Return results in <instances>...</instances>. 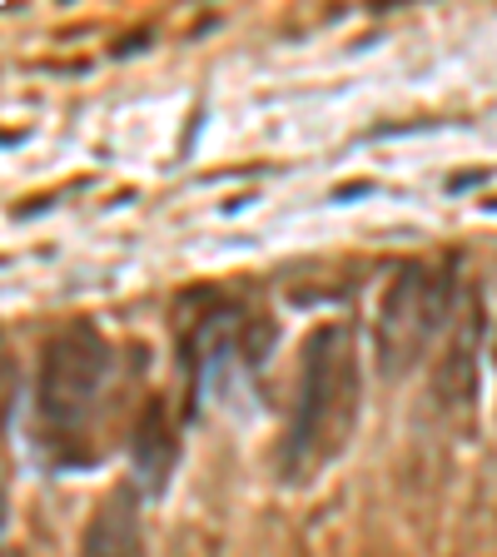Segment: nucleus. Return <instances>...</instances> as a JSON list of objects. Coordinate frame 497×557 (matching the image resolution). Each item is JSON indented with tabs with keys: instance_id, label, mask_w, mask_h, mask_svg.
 <instances>
[{
	"instance_id": "f257e3e1",
	"label": "nucleus",
	"mask_w": 497,
	"mask_h": 557,
	"mask_svg": "<svg viewBox=\"0 0 497 557\" xmlns=\"http://www.w3.org/2000/svg\"><path fill=\"white\" fill-rule=\"evenodd\" d=\"M363 373L353 354V334L344 324H319L303 338L299 388H294V418L278 448V468L289 483H303L313 468H324L344 453L348 433L359 423Z\"/></svg>"
},
{
	"instance_id": "f03ea898",
	"label": "nucleus",
	"mask_w": 497,
	"mask_h": 557,
	"mask_svg": "<svg viewBox=\"0 0 497 557\" xmlns=\"http://www.w3.org/2000/svg\"><path fill=\"white\" fill-rule=\"evenodd\" d=\"M452 309V269L448 264H398V274L383 284V299L373 309V359L388 379H403Z\"/></svg>"
},
{
	"instance_id": "7ed1b4c3",
	"label": "nucleus",
	"mask_w": 497,
	"mask_h": 557,
	"mask_svg": "<svg viewBox=\"0 0 497 557\" xmlns=\"http://www.w3.org/2000/svg\"><path fill=\"white\" fill-rule=\"evenodd\" d=\"M110 338L95 324H70L46 338L40 348V418L50 429H75L85 423L95 394L110 379Z\"/></svg>"
},
{
	"instance_id": "20e7f679",
	"label": "nucleus",
	"mask_w": 497,
	"mask_h": 557,
	"mask_svg": "<svg viewBox=\"0 0 497 557\" xmlns=\"http://www.w3.org/2000/svg\"><path fill=\"white\" fill-rule=\"evenodd\" d=\"M483 329H487L483 304H468V313L458 319L448 348H443V359L433 363V398H438L443 408L473 404V394H477V359H483Z\"/></svg>"
},
{
	"instance_id": "39448f33",
	"label": "nucleus",
	"mask_w": 497,
	"mask_h": 557,
	"mask_svg": "<svg viewBox=\"0 0 497 557\" xmlns=\"http://www.w3.org/2000/svg\"><path fill=\"white\" fill-rule=\"evenodd\" d=\"M80 557H139V487L115 483L95 503L80 533Z\"/></svg>"
},
{
	"instance_id": "423d86ee",
	"label": "nucleus",
	"mask_w": 497,
	"mask_h": 557,
	"mask_svg": "<svg viewBox=\"0 0 497 557\" xmlns=\"http://www.w3.org/2000/svg\"><path fill=\"white\" fill-rule=\"evenodd\" d=\"M135 463L160 483L174 463V433H170V418H164V404H150V413L139 418L135 429Z\"/></svg>"
},
{
	"instance_id": "0eeeda50",
	"label": "nucleus",
	"mask_w": 497,
	"mask_h": 557,
	"mask_svg": "<svg viewBox=\"0 0 497 557\" xmlns=\"http://www.w3.org/2000/svg\"><path fill=\"white\" fill-rule=\"evenodd\" d=\"M5 557H21V553H5Z\"/></svg>"
}]
</instances>
